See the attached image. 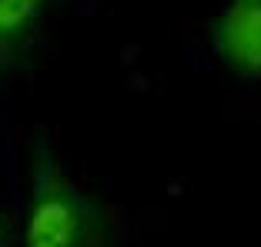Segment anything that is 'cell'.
Wrapping results in <instances>:
<instances>
[{"instance_id": "cell-4", "label": "cell", "mask_w": 261, "mask_h": 247, "mask_svg": "<svg viewBox=\"0 0 261 247\" xmlns=\"http://www.w3.org/2000/svg\"><path fill=\"white\" fill-rule=\"evenodd\" d=\"M0 247H14V221L0 210Z\"/></svg>"}, {"instance_id": "cell-1", "label": "cell", "mask_w": 261, "mask_h": 247, "mask_svg": "<svg viewBox=\"0 0 261 247\" xmlns=\"http://www.w3.org/2000/svg\"><path fill=\"white\" fill-rule=\"evenodd\" d=\"M111 210L70 177L47 137L34 140L20 247H108Z\"/></svg>"}, {"instance_id": "cell-3", "label": "cell", "mask_w": 261, "mask_h": 247, "mask_svg": "<svg viewBox=\"0 0 261 247\" xmlns=\"http://www.w3.org/2000/svg\"><path fill=\"white\" fill-rule=\"evenodd\" d=\"M54 0H0V77L34 50Z\"/></svg>"}, {"instance_id": "cell-2", "label": "cell", "mask_w": 261, "mask_h": 247, "mask_svg": "<svg viewBox=\"0 0 261 247\" xmlns=\"http://www.w3.org/2000/svg\"><path fill=\"white\" fill-rule=\"evenodd\" d=\"M207 47L231 77L261 80V0H228L207 27Z\"/></svg>"}]
</instances>
